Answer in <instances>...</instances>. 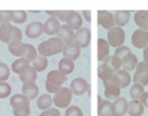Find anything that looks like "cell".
<instances>
[{"label": "cell", "mask_w": 148, "mask_h": 116, "mask_svg": "<svg viewBox=\"0 0 148 116\" xmlns=\"http://www.w3.org/2000/svg\"><path fill=\"white\" fill-rule=\"evenodd\" d=\"M64 46H65V44L56 36V37H51L49 40L42 41L38 45V47H37V51H38V54L41 56H45V57L54 56V55L63 53Z\"/></svg>", "instance_id": "obj_1"}, {"label": "cell", "mask_w": 148, "mask_h": 116, "mask_svg": "<svg viewBox=\"0 0 148 116\" xmlns=\"http://www.w3.org/2000/svg\"><path fill=\"white\" fill-rule=\"evenodd\" d=\"M68 75L63 74L60 70H51L46 77L45 88L49 93H58L63 88V84L66 82Z\"/></svg>", "instance_id": "obj_2"}, {"label": "cell", "mask_w": 148, "mask_h": 116, "mask_svg": "<svg viewBox=\"0 0 148 116\" xmlns=\"http://www.w3.org/2000/svg\"><path fill=\"white\" fill-rule=\"evenodd\" d=\"M31 101L23 94H13L10 97V106L13 108L14 116H29L31 115Z\"/></svg>", "instance_id": "obj_3"}, {"label": "cell", "mask_w": 148, "mask_h": 116, "mask_svg": "<svg viewBox=\"0 0 148 116\" xmlns=\"http://www.w3.org/2000/svg\"><path fill=\"white\" fill-rule=\"evenodd\" d=\"M0 41L8 45L14 41H22V31L10 23H3L0 26Z\"/></svg>", "instance_id": "obj_4"}, {"label": "cell", "mask_w": 148, "mask_h": 116, "mask_svg": "<svg viewBox=\"0 0 148 116\" xmlns=\"http://www.w3.org/2000/svg\"><path fill=\"white\" fill-rule=\"evenodd\" d=\"M73 100V92L70 91V88L63 87L58 93H55L54 96V105L58 108H68L69 105L72 103Z\"/></svg>", "instance_id": "obj_5"}, {"label": "cell", "mask_w": 148, "mask_h": 116, "mask_svg": "<svg viewBox=\"0 0 148 116\" xmlns=\"http://www.w3.org/2000/svg\"><path fill=\"white\" fill-rule=\"evenodd\" d=\"M107 42L110 46L118 48L120 46H124L125 42V32L120 27H114L110 31H107Z\"/></svg>", "instance_id": "obj_6"}, {"label": "cell", "mask_w": 148, "mask_h": 116, "mask_svg": "<svg viewBox=\"0 0 148 116\" xmlns=\"http://www.w3.org/2000/svg\"><path fill=\"white\" fill-rule=\"evenodd\" d=\"M103 88H105V97H106V100H118L120 97L121 87L116 82L115 77H112L110 81L103 82Z\"/></svg>", "instance_id": "obj_7"}, {"label": "cell", "mask_w": 148, "mask_h": 116, "mask_svg": "<svg viewBox=\"0 0 148 116\" xmlns=\"http://www.w3.org/2000/svg\"><path fill=\"white\" fill-rule=\"evenodd\" d=\"M133 82L138 84H142L143 87L148 85V64L144 61H139L137 65L135 73L133 75Z\"/></svg>", "instance_id": "obj_8"}, {"label": "cell", "mask_w": 148, "mask_h": 116, "mask_svg": "<svg viewBox=\"0 0 148 116\" xmlns=\"http://www.w3.org/2000/svg\"><path fill=\"white\" fill-rule=\"evenodd\" d=\"M74 44L79 48H86L91 44V29L87 27H82L81 29L75 32V37H74Z\"/></svg>", "instance_id": "obj_9"}, {"label": "cell", "mask_w": 148, "mask_h": 116, "mask_svg": "<svg viewBox=\"0 0 148 116\" xmlns=\"http://www.w3.org/2000/svg\"><path fill=\"white\" fill-rule=\"evenodd\" d=\"M132 45L137 48L144 50L148 46V31L138 28L132 35Z\"/></svg>", "instance_id": "obj_10"}, {"label": "cell", "mask_w": 148, "mask_h": 116, "mask_svg": "<svg viewBox=\"0 0 148 116\" xmlns=\"http://www.w3.org/2000/svg\"><path fill=\"white\" fill-rule=\"evenodd\" d=\"M97 22L102 28L110 31L111 28L115 27V19H114V14L107 10H98L97 12Z\"/></svg>", "instance_id": "obj_11"}, {"label": "cell", "mask_w": 148, "mask_h": 116, "mask_svg": "<svg viewBox=\"0 0 148 116\" xmlns=\"http://www.w3.org/2000/svg\"><path fill=\"white\" fill-rule=\"evenodd\" d=\"M89 89V84L84 78L78 77L75 79H73L70 83V91L73 92V94L75 96H83L84 93H87Z\"/></svg>", "instance_id": "obj_12"}, {"label": "cell", "mask_w": 148, "mask_h": 116, "mask_svg": "<svg viewBox=\"0 0 148 116\" xmlns=\"http://www.w3.org/2000/svg\"><path fill=\"white\" fill-rule=\"evenodd\" d=\"M65 24H66L68 27H70L73 31H78V29L82 28L83 17L78 13V12L69 10V12H68V17H66Z\"/></svg>", "instance_id": "obj_13"}, {"label": "cell", "mask_w": 148, "mask_h": 116, "mask_svg": "<svg viewBox=\"0 0 148 116\" xmlns=\"http://www.w3.org/2000/svg\"><path fill=\"white\" fill-rule=\"evenodd\" d=\"M128 105H129V102L126 101V98L119 97L118 100H115L112 102V112H111V115L124 116L125 114H128Z\"/></svg>", "instance_id": "obj_14"}, {"label": "cell", "mask_w": 148, "mask_h": 116, "mask_svg": "<svg viewBox=\"0 0 148 116\" xmlns=\"http://www.w3.org/2000/svg\"><path fill=\"white\" fill-rule=\"evenodd\" d=\"M60 28H61V24L58 18L50 17L47 20H45V23H44V33H46V35H49V36L58 35Z\"/></svg>", "instance_id": "obj_15"}, {"label": "cell", "mask_w": 148, "mask_h": 116, "mask_svg": "<svg viewBox=\"0 0 148 116\" xmlns=\"http://www.w3.org/2000/svg\"><path fill=\"white\" fill-rule=\"evenodd\" d=\"M110 56V45L107 40L98 38L97 40V59L98 61H105Z\"/></svg>", "instance_id": "obj_16"}, {"label": "cell", "mask_w": 148, "mask_h": 116, "mask_svg": "<svg viewBox=\"0 0 148 116\" xmlns=\"http://www.w3.org/2000/svg\"><path fill=\"white\" fill-rule=\"evenodd\" d=\"M44 33V24L38 20L31 22L28 26L26 27V36L28 38H37Z\"/></svg>", "instance_id": "obj_17"}, {"label": "cell", "mask_w": 148, "mask_h": 116, "mask_svg": "<svg viewBox=\"0 0 148 116\" xmlns=\"http://www.w3.org/2000/svg\"><path fill=\"white\" fill-rule=\"evenodd\" d=\"M58 37H59L65 45H69V44H74L75 33H74V31L70 28V27H68L66 24H64V26H61L60 31L58 33Z\"/></svg>", "instance_id": "obj_18"}, {"label": "cell", "mask_w": 148, "mask_h": 116, "mask_svg": "<svg viewBox=\"0 0 148 116\" xmlns=\"http://www.w3.org/2000/svg\"><path fill=\"white\" fill-rule=\"evenodd\" d=\"M97 114L98 116H110L112 112V102L109 100H102L101 96L97 97Z\"/></svg>", "instance_id": "obj_19"}, {"label": "cell", "mask_w": 148, "mask_h": 116, "mask_svg": "<svg viewBox=\"0 0 148 116\" xmlns=\"http://www.w3.org/2000/svg\"><path fill=\"white\" fill-rule=\"evenodd\" d=\"M26 46H27V44H24L22 41H14V42H10V44L8 45V51L12 55L17 56L18 59H21V57L24 56Z\"/></svg>", "instance_id": "obj_20"}, {"label": "cell", "mask_w": 148, "mask_h": 116, "mask_svg": "<svg viewBox=\"0 0 148 116\" xmlns=\"http://www.w3.org/2000/svg\"><path fill=\"white\" fill-rule=\"evenodd\" d=\"M114 77H115L119 85L121 87V89L123 88L129 87V84H130V82H132V77H130V74H129V72H126L124 69L118 70V72L114 74Z\"/></svg>", "instance_id": "obj_21"}, {"label": "cell", "mask_w": 148, "mask_h": 116, "mask_svg": "<svg viewBox=\"0 0 148 116\" xmlns=\"http://www.w3.org/2000/svg\"><path fill=\"white\" fill-rule=\"evenodd\" d=\"M114 19H115V27H120L123 28L126 26L130 19V12L129 10H118L114 14Z\"/></svg>", "instance_id": "obj_22"}, {"label": "cell", "mask_w": 148, "mask_h": 116, "mask_svg": "<svg viewBox=\"0 0 148 116\" xmlns=\"http://www.w3.org/2000/svg\"><path fill=\"white\" fill-rule=\"evenodd\" d=\"M63 55L64 57L66 59H70V60H77L81 55V48L77 46L75 44H69V45H65L64 46V50H63Z\"/></svg>", "instance_id": "obj_23"}, {"label": "cell", "mask_w": 148, "mask_h": 116, "mask_svg": "<svg viewBox=\"0 0 148 116\" xmlns=\"http://www.w3.org/2000/svg\"><path fill=\"white\" fill-rule=\"evenodd\" d=\"M114 74H115V72H114L112 69L110 68L107 64H100L98 65V68H97V75H98V78L101 79L102 82H106V81H110L111 78L114 77Z\"/></svg>", "instance_id": "obj_24"}, {"label": "cell", "mask_w": 148, "mask_h": 116, "mask_svg": "<svg viewBox=\"0 0 148 116\" xmlns=\"http://www.w3.org/2000/svg\"><path fill=\"white\" fill-rule=\"evenodd\" d=\"M22 94L26 96L29 101L35 100L38 96V85L36 83H23L22 87Z\"/></svg>", "instance_id": "obj_25"}, {"label": "cell", "mask_w": 148, "mask_h": 116, "mask_svg": "<svg viewBox=\"0 0 148 116\" xmlns=\"http://www.w3.org/2000/svg\"><path fill=\"white\" fill-rule=\"evenodd\" d=\"M134 23L139 28L148 31V10H139L134 14Z\"/></svg>", "instance_id": "obj_26"}, {"label": "cell", "mask_w": 148, "mask_h": 116, "mask_svg": "<svg viewBox=\"0 0 148 116\" xmlns=\"http://www.w3.org/2000/svg\"><path fill=\"white\" fill-rule=\"evenodd\" d=\"M29 66H31V61H28L27 59H22V57H21V59H17L13 61V64H12V72L21 75L22 73L26 72Z\"/></svg>", "instance_id": "obj_27"}, {"label": "cell", "mask_w": 148, "mask_h": 116, "mask_svg": "<svg viewBox=\"0 0 148 116\" xmlns=\"http://www.w3.org/2000/svg\"><path fill=\"white\" fill-rule=\"evenodd\" d=\"M139 64L138 61V57L135 56V55L132 53L129 54L126 57L123 59V64H121V68L126 70V72H132V70H135L137 69V65Z\"/></svg>", "instance_id": "obj_28"}, {"label": "cell", "mask_w": 148, "mask_h": 116, "mask_svg": "<svg viewBox=\"0 0 148 116\" xmlns=\"http://www.w3.org/2000/svg\"><path fill=\"white\" fill-rule=\"evenodd\" d=\"M144 112V106L140 101L132 100L128 105V114L130 116H142Z\"/></svg>", "instance_id": "obj_29"}, {"label": "cell", "mask_w": 148, "mask_h": 116, "mask_svg": "<svg viewBox=\"0 0 148 116\" xmlns=\"http://www.w3.org/2000/svg\"><path fill=\"white\" fill-rule=\"evenodd\" d=\"M52 105H54V98H51L49 94H42L37 100V107L41 110V111H46V110L51 108Z\"/></svg>", "instance_id": "obj_30"}, {"label": "cell", "mask_w": 148, "mask_h": 116, "mask_svg": "<svg viewBox=\"0 0 148 116\" xmlns=\"http://www.w3.org/2000/svg\"><path fill=\"white\" fill-rule=\"evenodd\" d=\"M58 70H60L63 74L69 75L74 70V61L70 59H66V57H63V59L59 61V69Z\"/></svg>", "instance_id": "obj_31"}, {"label": "cell", "mask_w": 148, "mask_h": 116, "mask_svg": "<svg viewBox=\"0 0 148 116\" xmlns=\"http://www.w3.org/2000/svg\"><path fill=\"white\" fill-rule=\"evenodd\" d=\"M19 79L23 83H35L37 79V72L33 69V66H29L26 72L19 75Z\"/></svg>", "instance_id": "obj_32"}, {"label": "cell", "mask_w": 148, "mask_h": 116, "mask_svg": "<svg viewBox=\"0 0 148 116\" xmlns=\"http://www.w3.org/2000/svg\"><path fill=\"white\" fill-rule=\"evenodd\" d=\"M146 92L144 91V87L142 84H138V83H134L133 85L130 87V91H129V94H130L132 100L133 101H139L140 97L143 96V93Z\"/></svg>", "instance_id": "obj_33"}, {"label": "cell", "mask_w": 148, "mask_h": 116, "mask_svg": "<svg viewBox=\"0 0 148 116\" xmlns=\"http://www.w3.org/2000/svg\"><path fill=\"white\" fill-rule=\"evenodd\" d=\"M105 64H107V65L110 66L111 69L114 70V72H118V70L121 69V64H123V60L120 59V57H118L116 55H112V56H109L106 60L103 61Z\"/></svg>", "instance_id": "obj_34"}, {"label": "cell", "mask_w": 148, "mask_h": 116, "mask_svg": "<svg viewBox=\"0 0 148 116\" xmlns=\"http://www.w3.org/2000/svg\"><path fill=\"white\" fill-rule=\"evenodd\" d=\"M47 65H49V60H47V57L41 56V55H38V56H37V59L32 63L33 69H35L37 73H38V72H44V70L47 68Z\"/></svg>", "instance_id": "obj_35"}, {"label": "cell", "mask_w": 148, "mask_h": 116, "mask_svg": "<svg viewBox=\"0 0 148 116\" xmlns=\"http://www.w3.org/2000/svg\"><path fill=\"white\" fill-rule=\"evenodd\" d=\"M37 53L38 51L36 50V47H33L32 45H29V44H27V46H26V53H24V56L22 57V59H27L28 61L31 63H33L35 60L37 59Z\"/></svg>", "instance_id": "obj_36"}, {"label": "cell", "mask_w": 148, "mask_h": 116, "mask_svg": "<svg viewBox=\"0 0 148 116\" xmlns=\"http://www.w3.org/2000/svg\"><path fill=\"white\" fill-rule=\"evenodd\" d=\"M27 20V13L24 10H14L13 13V20L12 22L15 24H22Z\"/></svg>", "instance_id": "obj_37"}, {"label": "cell", "mask_w": 148, "mask_h": 116, "mask_svg": "<svg viewBox=\"0 0 148 116\" xmlns=\"http://www.w3.org/2000/svg\"><path fill=\"white\" fill-rule=\"evenodd\" d=\"M10 77V69L5 63H0V82H7Z\"/></svg>", "instance_id": "obj_38"}, {"label": "cell", "mask_w": 148, "mask_h": 116, "mask_svg": "<svg viewBox=\"0 0 148 116\" xmlns=\"http://www.w3.org/2000/svg\"><path fill=\"white\" fill-rule=\"evenodd\" d=\"M12 93V87L7 82H0V98H7Z\"/></svg>", "instance_id": "obj_39"}, {"label": "cell", "mask_w": 148, "mask_h": 116, "mask_svg": "<svg viewBox=\"0 0 148 116\" xmlns=\"http://www.w3.org/2000/svg\"><path fill=\"white\" fill-rule=\"evenodd\" d=\"M129 54H132V51H130V48H129L128 46H120L118 48H115V54L114 55H116L118 57H120V59H124V57H126Z\"/></svg>", "instance_id": "obj_40"}, {"label": "cell", "mask_w": 148, "mask_h": 116, "mask_svg": "<svg viewBox=\"0 0 148 116\" xmlns=\"http://www.w3.org/2000/svg\"><path fill=\"white\" fill-rule=\"evenodd\" d=\"M65 116H83V111L78 106H70L66 108Z\"/></svg>", "instance_id": "obj_41"}, {"label": "cell", "mask_w": 148, "mask_h": 116, "mask_svg": "<svg viewBox=\"0 0 148 116\" xmlns=\"http://www.w3.org/2000/svg\"><path fill=\"white\" fill-rule=\"evenodd\" d=\"M13 13L14 10H1L4 23H10V20H13Z\"/></svg>", "instance_id": "obj_42"}, {"label": "cell", "mask_w": 148, "mask_h": 116, "mask_svg": "<svg viewBox=\"0 0 148 116\" xmlns=\"http://www.w3.org/2000/svg\"><path fill=\"white\" fill-rule=\"evenodd\" d=\"M40 116H61V114L58 108H49L46 111H42Z\"/></svg>", "instance_id": "obj_43"}, {"label": "cell", "mask_w": 148, "mask_h": 116, "mask_svg": "<svg viewBox=\"0 0 148 116\" xmlns=\"http://www.w3.org/2000/svg\"><path fill=\"white\" fill-rule=\"evenodd\" d=\"M140 102L142 103H143V106H144V107H148V92H144L143 93V96H142L140 97Z\"/></svg>", "instance_id": "obj_44"}, {"label": "cell", "mask_w": 148, "mask_h": 116, "mask_svg": "<svg viewBox=\"0 0 148 116\" xmlns=\"http://www.w3.org/2000/svg\"><path fill=\"white\" fill-rule=\"evenodd\" d=\"M46 13H47L50 17H52V18H59L61 10H47Z\"/></svg>", "instance_id": "obj_45"}, {"label": "cell", "mask_w": 148, "mask_h": 116, "mask_svg": "<svg viewBox=\"0 0 148 116\" xmlns=\"http://www.w3.org/2000/svg\"><path fill=\"white\" fill-rule=\"evenodd\" d=\"M68 12L69 10H61V13H60V16L58 19L60 20V22H65L66 20V17H68Z\"/></svg>", "instance_id": "obj_46"}, {"label": "cell", "mask_w": 148, "mask_h": 116, "mask_svg": "<svg viewBox=\"0 0 148 116\" xmlns=\"http://www.w3.org/2000/svg\"><path fill=\"white\" fill-rule=\"evenodd\" d=\"M82 17L84 18L87 22H91V12L89 10H84V12H82Z\"/></svg>", "instance_id": "obj_47"}, {"label": "cell", "mask_w": 148, "mask_h": 116, "mask_svg": "<svg viewBox=\"0 0 148 116\" xmlns=\"http://www.w3.org/2000/svg\"><path fill=\"white\" fill-rule=\"evenodd\" d=\"M143 61L148 64V46L143 50Z\"/></svg>", "instance_id": "obj_48"}, {"label": "cell", "mask_w": 148, "mask_h": 116, "mask_svg": "<svg viewBox=\"0 0 148 116\" xmlns=\"http://www.w3.org/2000/svg\"><path fill=\"white\" fill-rule=\"evenodd\" d=\"M4 23V20H3V14H1V12H0V26Z\"/></svg>", "instance_id": "obj_49"}, {"label": "cell", "mask_w": 148, "mask_h": 116, "mask_svg": "<svg viewBox=\"0 0 148 116\" xmlns=\"http://www.w3.org/2000/svg\"><path fill=\"white\" fill-rule=\"evenodd\" d=\"M110 116H114V115H110Z\"/></svg>", "instance_id": "obj_50"}, {"label": "cell", "mask_w": 148, "mask_h": 116, "mask_svg": "<svg viewBox=\"0 0 148 116\" xmlns=\"http://www.w3.org/2000/svg\"><path fill=\"white\" fill-rule=\"evenodd\" d=\"M0 63H1V61H0Z\"/></svg>", "instance_id": "obj_51"}]
</instances>
